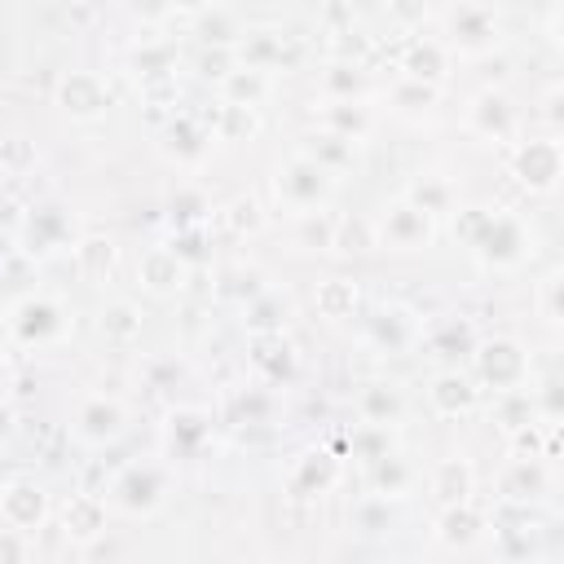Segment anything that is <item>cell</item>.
Listing matches in <instances>:
<instances>
[{
	"mask_svg": "<svg viewBox=\"0 0 564 564\" xmlns=\"http://www.w3.org/2000/svg\"><path fill=\"white\" fill-rule=\"evenodd\" d=\"M454 238L485 264V269H516L533 256L529 225L507 207H463L454 216Z\"/></svg>",
	"mask_w": 564,
	"mask_h": 564,
	"instance_id": "cell-1",
	"label": "cell"
},
{
	"mask_svg": "<svg viewBox=\"0 0 564 564\" xmlns=\"http://www.w3.org/2000/svg\"><path fill=\"white\" fill-rule=\"evenodd\" d=\"M167 489H172V476L163 463H128L115 480H110V494H106V507L132 516V520H145L154 516L163 502H167Z\"/></svg>",
	"mask_w": 564,
	"mask_h": 564,
	"instance_id": "cell-2",
	"label": "cell"
},
{
	"mask_svg": "<svg viewBox=\"0 0 564 564\" xmlns=\"http://www.w3.org/2000/svg\"><path fill=\"white\" fill-rule=\"evenodd\" d=\"M273 194H278V203L286 207V216H304V212H317V207L330 203L335 176L295 150L286 163H278V172H273Z\"/></svg>",
	"mask_w": 564,
	"mask_h": 564,
	"instance_id": "cell-3",
	"label": "cell"
},
{
	"mask_svg": "<svg viewBox=\"0 0 564 564\" xmlns=\"http://www.w3.org/2000/svg\"><path fill=\"white\" fill-rule=\"evenodd\" d=\"M502 40V22L489 0H454L445 13V48L458 57H485Z\"/></svg>",
	"mask_w": 564,
	"mask_h": 564,
	"instance_id": "cell-4",
	"label": "cell"
},
{
	"mask_svg": "<svg viewBox=\"0 0 564 564\" xmlns=\"http://www.w3.org/2000/svg\"><path fill=\"white\" fill-rule=\"evenodd\" d=\"M471 370L476 383L489 392H511V388H529V352L520 339L498 335V339H480L471 352Z\"/></svg>",
	"mask_w": 564,
	"mask_h": 564,
	"instance_id": "cell-5",
	"label": "cell"
},
{
	"mask_svg": "<svg viewBox=\"0 0 564 564\" xmlns=\"http://www.w3.org/2000/svg\"><path fill=\"white\" fill-rule=\"evenodd\" d=\"M375 234L383 251H423L436 238V216H427L423 207H414L405 194L383 203V212L375 216Z\"/></svg>",
	"mask_w": 564,
	"mask_h": 564,
	"instance_id": "cell-6",
	"label": "cell"
},
{
	"mask_svg": "<svg viewBox=\"0 0 564 564\" xmlns=\"http://www.w3.org/2000/svg\"><path fill=\"white\" fill-rule=\"evenodd\" d=\"M511 176L529 189V194H555L560 176H564V145L555 141V132L546 137H529L511 150Z\"/></svg>",
	"mask_w": 564,
	"mask_h": 564,
	"instance_id": "cell-7",
	"label": "cell"
},
{
	"mask_svg": "<svg viewBox=\"0 0 564 564\" xmlns=\"http://www.w3.org/2000/svg\"><path fill=\"white\" fill-rule=\"evenodd\" d=\"M9 330H13L18 344H26V348H44V344L66 339V330H70V313H66V304L53 300V295H31V300H22V304L9 313Z\"/></svg>",
	"mask_w": 564,
	"mask_h": 564,
	"instance_id": "cell-8",
	"label": "cell"
},
{
	"mask_svg": "<svg viewBox=\"0 0 564 564\" xmlns=\"http://www.w3.org/2000/svg\"><path fill=\"white\" fill-rule=\"evenodd\" d=\"M123 432H128V410H123L119 397L93 392V397H84V401L75 405V414H70V436H75L79 445L101 449V445H115Z\"/></svg>",
	"mask_w": 564,
	"mask_h": 564,
	"instance_id": "cell-9",
	"label": "cell"
},
{
	"mask_svg": "<svg viewBox=\"0 0 564 564\" xmlns=\"http://www.w3.org/2000/svg\"><path fill=\"white\" fill-rule=\"evenodd\" d=\"M44 520H48V494H44V485H35L26 476H13V480L0 485V524L4 529H18V533L31 538L35 529H44Z\"/></svg>",
	"mask_w": 564,
	"mask_h": 564,
	"instance_id": "cell-10",
	"label": "cell"
},
{
	"mask_svg": "<svg viewBox=\"0 0 564 564\" xmlns=\"http://www.w3.org/2000/svg\"><path fill=\"white\" fill-rule=\"evenodd\" d=\"M18 238H22V251H31V256H53V251H62V247H75V220H70L66 207L40 203V207L26 212Z\"/></svg>",
	"mask_w": 564,
	"mask_h": 564,
	"instance_id": "cell-11",
	"label": "cell"
},
{
	"mask_svg": "<svg viewBox=\"0 0 564 564\" xmlns=\"http://www.w3.org/2000/svg\"><path fill=\"white\" fill-rule=\"evenodd\" d=\"M137 282H141L145 295L167 300V295H181V291H185V282H189V264H185L167 242H159V247L141 251V260H137Z\"/></svg>",
	"mask_w": 564,
	"mask_h": 564,
	"instance_id": "cell-12",
	"label": "cell"
},
{
	"mask_svg": "<svg viewBox=\"0 0 564 564\" xmlns=\"http://www.w3.org/2000/svg\"><path fill=\"white\" fill-rule=\"evenodd\" d=\"M57 106H62L70 119L93 123V119H101V115L110 110V88H106V79H101L97 70H70V75L57 84Z\"/></svg>",
	"mask_w": 564,
	"mask_h": 564,
	"instance_id": "cell-13",
	"label": "cell"
},
{
	"mask_svg": "<svg viewBox=\"0 0 564 564\" xmlns=\"http://www.w3.org/2000/svg\"><path fill=\"white\" fill-rule=\"evenodd\" d=\"M366 335L383 352H410L423 339V317L414 308H405V304H383V308H375Z\"/></svg>",
	"mask_w": 564,
	"mask_h": 564,
	"instance_id": "cell-14",
	"label": "cell"
},
{
	"mask_svg": "<svg viewBox=\"0 0 564 564\" xmlns=\"http://www.w3.org/2000/svg\"><path fill=\"white\" fill-rule=\"evenodd\" d=\"M546 489H551V467H546V458L516 454V458L502 467V476H498V498H502L507 507H529V502H538Z\"/></svg>",
	"mask_w": 564,
	"mask_h": 564,
	"instance_id": "cell-15",
	"label": "cell"
},
{
	"mask_svg": "<svg viewBox=\"0 0 564 564\" xmlns=\"http://www.w3.org/2000/svg\"><path fill=\"white\" fill-rule=\"evenodd\" d=\"M467 128L480 141H511L516 137V106L502 88H480L467 106Z\"/></svg>",
	"mask_w": 564,
	"mask_h": 564,
	"instance_id": "cell-16",
	"label": "cell"
},
{
	"mask_svg": "<svg viewBox=\"0 0 564 564\" xmlns=\"http://www.w3.org/2000/svg\"><path fill=\"white\" fill-rule=\"evenodd\" d=\"M419 344H427V352H432L436 361L458 366V361H471L480 335H476V326H471L467 317L449 313V317H436L432 326H423V339H419Z\"/></svg>",
	"mask_w": 564,
	"mask_h": 564,
	"instance_id": "cell-17",
	"label": "cell"
},
{
	"mask_svg": "<svg viewBox=\"0 0 564 564\" xmlns=\"http://www.w3.org/2000/svg\"><path fill=\"white\" fill-rule=\"evenodd\" d=\"M449 48H445V40H432V35H410L405 40V48H401V57H397V70L405 75V79H419V84H445L449 79Z\"/></svg>",
	"mask_w": 564,
	"mask_h": 564,
	"instance_id": "cell-18",
	"label": "cell"
},
{
	"mask_svg": "<svg viewBox=\"0 0 564 564\" xmlns=\"http://www.w3.org/2000/svg\"><path fill=\"white\" fill-rule=\"evenodd\" d=\"M427 401H432V410H436L441 419H463V414H471V410L480 405V388H476V379L463 375L458 366H445V370L432 379Z\"/></svg>",
	"mask_w": 564,
	"mask_h": 564,
	"instance_id": "cell-19",
	"label": "cell"
},
{
	"mask_svg": "<svg viewBox=\"0 0 564 564\" xmlns=\"http://www.w3.org/2000/svg\"><path fill=\"white\" fill-rule=\"evenodd\" d=\"M163 441H167L172 458H198L207 449V441H212V419L203 410H194V405H181V410L167 414Z\"/></svg>",
	"mask_w": 564,
	"mask_h": 564,
	"instance_id": "cell-20",
	"label": "cell"
},
{
	"mask_svg": "<svg viewBox=\"0 0 564 564\" xmlns=\"http://www.w3.org/2000/svg\"><path fill=\"white\" fill-rule=\"evenodd\" d=\"M485 538V516L476 511V502H445L436 516V542L445 551H471Z\"/></svg>",
	"mask_w": 564,
	"mask_h": 564,
	"instance_id": "cell-21",
	"label": "cell"
},
{
	"mask_svg": "<svg viewBox=\"0 0 564 564\" xmlns=\"http://www.w3.org/2000/svg\"><path fill=\"white\" fill-rule=\"evenodd\" d=\"M339 476H344V467H339V458H335L330 449H304V454L295 458L291 489H295L300 498H322V494H330V489L339 485Z\"/></svg>",
	"mask_w": 564,
	"mask_h": 564,
	"instance_id": "cell-22",
	"label": "cell"
},
{
	"mask_svg": "<svg viewBox=\"0 0 564 564\" xmlns=\"http://www.w3.org/2000/svg\"><path fill=\"white\" fill-rule=\"evenodd\" d=\"M242 317H247V330H251V335H282L286 322L295 317V304H291L286 291L264 286V291H256V295L242 304Z\"/></svg>",
	"mask_w": 564,
	"mask_h": 564,
	"instance_id": "cell-23",
	"label": "cell"
},
{
	"mask_svg": "<svg viewBox=\"0 0 564 564\" xmlns=\"http://www.w3.org/2000/svg\"><path fill=\"white\" fill-rule=\"evenodd\" d=\"M62 533L79 546L97 542L106 533V498L97 494H70V502L62 507Z\"/></svg>",
	"mask_w": 564,
	"mask_h": 564,
	"instance_id": "cell-24",
	"label": "cell"
},
{
	"mask_svg": "<svg viewBox=\"0 0 564 564\" xmlns=\"http://www.w3.org/2000/svg\"><path fill=\"white\" fill-rule=\"evenodd\" d=\"M295 150H300L304 159H313L317 167H326L330 176H339V172L352 167V159H357V141H348V137H339V132H326V128L300 137Z\"/></svg>",
	"mask_w": 564,
	"mask_h": 564,
	"instance_id": "cell-25",
	"label": "cell"
},
{
	"mask_svg": "<svg viewBox=\"0 0 564 564\" xmlns=\"http://www.w3.org/2000/svg\"><path fill=\"white\" fill-rule=\"evenodd\" d=\"M432 494H436L441 507L445 502H467L476 494V467H471V458H463V454L441 458L432 467Z\"/></svg>",
	"mask_w": 564,
	"mask_h": 564,
	"instance_id": "cell-26",
	"label": "cell"
},
{
	"mask_svg": "<svg viewBox=\"0 0 564 564\" xmlns=\"http://www.w3.org/2000/svg\"><path fill=\"white\" fill-rule=\"evenodd\" d=\"M234 57H238V66H251V70H278L282 66V35L278 31H269V26H242V35H238V44H234Z\"/></svg>",
	"mask_w": 564,
	"mask_h": 564,
	"instance_id": "cell-27",
	"label": "cell"
},
{
	"mask_svg": "<svg viewBox=\"0 0 564 564\" xmlns=\"http://www.w3.org/2000/svg\"><path fill=\"white\" fill-rule=\"evenodd\" d=\"M207 145H212V128H203V123L189 119V115H176V119L163 128V150H167L176 163H194V159H203Z\"/></svg>",
	"mask_w": 564,
	"mask_h": 564,
	"instance_id": "cell-28",
	"label": "cell"
},
{
	"mask_svg": "<svg viewBox=\"0 0 564 564\" xmlns=\"http://www.w3.org/2000/svg\"><path fill=\"white\" fill-rule=\"evenodd\" d=\"M70 256H75V269H79L88 282H106V278L115 273L119 247H115L106 234H84V238H75Z\"/></svg>",
	"mask_w": 564,
	"mask_h": 564,
	"instance_id": "cell-29",
	"label": "cell"
},
{
	"mask_svg": "<svg viewBox=\"0 0 564 564\" xmlns=\"http://www.w3.org/2000/svg\"><path fill=\"white\" fill-rule=\"evenodd\" d=\"M273 93V79L269 70H251V66H234L225 79H220V101H234V106H264Z\"/></svg>",
	"mask_w": 564,
	"mask_h": 564,
	"instance_id": "cell-30",
	"label": "cell"
},
{
	"mask_svg": "<svg viewBox=\"0 0 564 564\" xmlns=\"http://www.w3.org/2000/svg\"><path fill=\"white\" fill-rule=\"evenodd\" d=\"M357 410H361V423H379V427H392L401 414H405V397L397 383H366L361 397H357Z\"/></svg>",
	"mask_w": 564,
	"mask_h": 564,
	"instance_id": "cell-31",
	"label": "cell"
},
{
	"mask_svg": "<svg viewBox=\"0 0 564 564\" xmlns=\"http://www.w3.org/2000/svg\"><path fill=\"white\" fill-rule=\"evenodd\" d=\"M207 128H212V137H216V141H225V145H242V141H251V137L260 132V115H256V106L220 101Z\"/></svg>",
	"mask_w": 564,
	"mask_h": 564,
	"instance_id": "cell-32",
	"label": "cell"
},
{
	"mask_svg": "<svg viewBox=\"0 0 564 564\" xmlns=\"http://www.w3.org/2000/svg\"><path fill=\"white\" fill-rule=\"evenodd\" d=\"M357 304H361V291H357V282H348V278H326V282H317V291H313V308H317L322 322H344V317L357 313Z\"/></svg>",
	"mask_w": 564,
	"mask_h": 564,
	"instance_id": "cell-33",
	"label": "cell"
},
{
	"mask_svg": "<svg viewBox=\"0 0 564 564\" xmlns=\"http://www.w3.org/2000/svg\"><path fill=\"white\" fill-rule=\"evenodd\" d=\"M141 326H145V313L137 300H110L101 313H97V330L110 339V344H132L141 339Z\"/></svg>",
	"mask_w": 564,
	"mask_h": 564,
	"instance_id": "cell-34",
	"label": "cell"
},
{
	"mask_svg": "<svg viewBox=\"0 0 564 564\" xmlns=\"http://www.w3.org/2000/svg\"><path fill=\"white\" fill-rule=\"evenodd\" d=\"M405 198H410L414 207H423L427 216H445V212H454V203H458V189H454V181H449V176H436V172H427V176H414V181H410Z\"/></svg>",
	"mask_w": 564,
	"mask_h": 564,
	"instance_id": "cell-35",
	"label": "cell"
},
{
	"mask_svg": "<svg viewBox=\"0 0 564 564\" xmlns=\"http://www.w3.org/2000/svg\"><path fill=\"white\" fill-rule=\"evenodd\" d=\"M132 66H137V75H141V84H145V88L167 84V79H172V70H176V48H172V44H163V40H145V44H137V48H132Z\"/></svg>",
	"mask_w": 564,
	"mask_h": 564,
	"instance_id": "cell-36",
	"label": "cell"
},
{
	"mask_svg": "<svg viewBox=\"0 0 564 564\" xmlns=\"http://www.w3.org/2000/svg\"><path fill=\"white\" fill-rule=\"evenodd\" d=\"M322 128L326 132H339V137H348V141H366V132H370V110L361 106V97L357 101H326L322 106Z\"/></svg>",
	"mask_w": 564,
	"mask_h": 564,
	"instance_id": "cell-37",
	"label": "cell"
},
{
	"mask_svg": "<svg viewBox=\"0 0 564 564\" xmlns=\"http://www.w3.org/2000/svg\"><path fill=\"white\" fill-rule=\"evenodd\" d=\"M344 256H370L379 251V234H375V216H335V247Z\"/></svg>",
	"mask_w": 564,
	"mask_h": 564,
	"instance_id": "cell-38",
	"label": "cell"
},
{
	"mask_svg": "<svg viewBox=\"0 0 564 564\" xmlns=\"http://www.w3.org/2000/svg\"><path fill=\"white\" fill-rule=\"evenodd\" d=\"M388 101H392V110H397V115H405V119H423V115H432V110H436L441 88H436V84H419V79H405V75H401V79L392 84Z\"/></svg>",
	"mask_w": 564,
	"mask_h": 564,
	"instance_id": "cell-39",
	"label": "cell"
},
{
	"mask_svg": "<svg viewBox=\"0 0 564 564\" xmlns=\"http://www.w3.org/2000/svg\"><path fill=\"white\" fill-rule=\"evenodd\" d=\"M370 476H375V489H379L383 498H405L410 485H414L410 458H405V454H392V449H383V454L370 463Z\"/></svg>",
	"mask_w": 564,
	"mask_h": 564,
	"instance_id": "cell-40",
	"label": "cell"
},
{
	"mask_svg": "<svg viewBox=\"0 0 564 564\" xmlns=\"http://www.w3.org/2000/svg\"><path fill=\"white\" fill-rule=\"evenodd\" d=\"M194 31H198L203 44H220V48H234L238 35H242L238 18H234L229 9H220V4H203L198 18H194Z\"/></svg>",
	"mask_w": 564,
	"mask_h": 564,
	"instance_id": "cell-41",
	"label": "cell"
},
{
	"mask_svg": "<svg viewBox=\"0 0 564 564\" xmlns=\"http://www.w3.org/2000/svg\"><path fill=\"white\" fill-rule=\"evenodd\" d=\"M295 247L300 251H330L335 247V212L317 207V212L295 216Z\"/></svg>",
	"mask_w": 564,
	"mask_h": 564,
	"instance_id": "cell-42",
	"label": "cell"
},
{
	"mask_svg": "<svg viewBox=\"0 0 564 564\" xmlns=\"http://www.w3.org/2000/svg\"><path fill=\"white\" fill-rule=\"evenodd\" d=\"M322 88L330 93V101H357L361 97V88H366V75H361V66L357 62H330L326 66V75H322Z\"/></svg>",
	"mask_w": 564,
	"mask_h": 564,
	"instance_id": "cell-43",
	"label": "cell"
},
{
	"mask_svg": "<svg viewBox=\"0 0 564 564\" xmlns=\"http://www.w3.org/2000/svg\"><path fill=\"white\" fill-rule=\"evenodd\" d=\"M256 291H264L260 269H242V264L225 269V273H220V282H216V295H220V300H234V304H247Z\"/></svg>",
	"mask_w": 564,
	"mask_h": 564,
	"instance_id": "cell-44",
	"label": "cell"
},
{
	"mask_svg": "<svg viewBox=\"0 0 564 564\" xmlns=\"http://www.w3.org/2000/svg\"><path fill=\"white\" fill-rule=\"evenodd\" d=\"M220 216H225V225H229L234 234H260V229H264V212H260V203H256L251 194L229 198Z\"/></svg>",
	"mask_w": 564,
	"mask_h": 564,
	"instance_id": "cell-45",
	"label": "cell"
},
{
	"mask_svg": "<svg viewBox=\"0 0 564 564\" xmlns=\"http://www.w3.org/2000/svg\"><path fill=\"white\" fill-rule=\"evenodd\" d=\"M352 524H357L366 538L383 533V529L392 524V507H388V498H383V494H370V498H361V502H357V511H352Z\"/></svg>",
	"mask_w": 564,
	"mask_h": 564,
	"instance_id": "cell-46",
	"label": "cell"
},
{
	"mask_svg": "<svg viewBox=\"0 0 564 564\" xmlns=\"http://www.w3.org/2000/svg\"><path fill=\"white\" fill-rule=\"evenodd\" d=\"M207 198L198 194V189H181L176 198H172V216H176V229H194V225H203L207 220Z\"/></svg>",
	"mask_w": 564,
	"mask_h": 564,
	"instance_id": "cell-47",
	"label": "cell"
},
{
	"mask_svg": "<svg viewBox=\"0 0 564 564\" xmlns=\"http://www.w3.org/2000/svg\"><path fill=\"white\" fill-rule=\"evenodd\" d=\"M383 9H388V18H392V26L397 31H423V22H427V0H383Z\"/></svg>",
	"mask_w": 564,
	"mask_h": 564,
	"instance_id": "cell-48",
	"label": "cell"
},
{
	"mask_svg": "<svg viewBox=\"0 0 564 564\" xmlns=\"http://www.w3.org/2000/svg\"><path fill=\"white\" fill-rule=\"evenodd\" d=\"M234 66H238L234 48H220V44H207V53L198 57V75H203V79H216V84H220Z\"/></svg>",
	"mask_w": 564,
	"mask_h": 564,
	"instance_id": "cell-49",
	"label": "cell"
},
{
	"mask_svg": "<svg viewBox=\"0 0 564 564\" xmlns=\"http://www.w3.org/2000/svg\"><path fill=\"white\" fill-rule=\"evenodd\" d=\"M560 291H564V278H560V269L555 273H546L542 278V291H538V304H542V322L546 326H560Z\"/></svg>",
	"mask_w": 564,
	"mask_h": 564,
	"instance_id": "cell-50",
	"label": "cell"
},
{
	"mask_svg": "<svg viewBox=\"0 0 564 564\" xmlns=\"http://www.w3.org/2000/svg\"><path fill=\"white\" fill-rule=\"evenodd\" d=\"M26 163H35V154H31V145H26L22 137H13V141H4V145H0V167L22 172Z\"/></svg>",
	"mask_w": 564,
	"mask_h": 564,
	"instance_id": "cell-51",
	"label": "cell"
},
{
	"mask_svg": "<svg viewBox=\"0 0 564 564\" xmlns=\"http://www.w3.org/2000/svg\"><path fill=\"white\" fill-rule=\"evenodd\" d=\"M31 546H26V533L18 529H0V560H26Z\"/></svg>",
	"mask_w": 564,
	"mask_h": 564,
	"instance_id": "cell-52",
	"label": "cell"
},
{
	"mask_svg": "<svg viewBox=\"0 0 564 564\" xmlns=\"http://www.w3.org/2000/svg\"><path fill=\"white\" fill-rule=\"evenodd\" d=\"M560 101H564V88H560V84H551V88H546V97H542V119H546L551 128H560Z\"/></svg>",
	"mask_w": 564,
	"mask_h": 564,
	"instance_id": "cell-53",
	"label": "cell"
},
{
	"mask_svg": "<svg viewBox=\"0 0 564 564\" xmlns=\"http://www.w3.org/2000/svg\"><path fill=\"white\" fill-rule=\"evenodd\" d=\"M132 9L145 18H163V13H172V0H132Z\"/></svg>",
	"mask_w": 564,
	"mask_h": 564,
	"instance_id": "cell-54",
	"label": "cell"
},
{
	"mask_svg": "<svg viewBox=\"0 0 564 564\" xmlns=\"http://www.w3.org/2000/svg\"><path fill=\"white\" fill-rule=\"evenodd\" d=\"M238 410H242L247 419H260V414H264V397H242Z\"/></svg>",
	"mask_w": 564,
	"mask_h": 564,
	"instance_id": "cell-55",
	"label": "cell"
},
{
	"mask_svg": "<svg viewBox=\"0 0 564 564\" xmlns=\"http://www.w3.org/2000/svg\"><path fill=\"white\" fill-rule=\"evenodd\" d=\"M13 423H18V419H13V405H9V401H0V441H9Z\"/></svg>",
	"mask_w": 564,
	"mask_h": 564,
	"instance_id": "cell-56",
	"label": "cell"
},
{
	"mask_svg": "<svg viewBox=\"0 0 564 564\" xmlns=\"http://www.w3.org/2000/svg\"><path fill=\"white\" fill-rule=\"evenodd\" d=\"M9 388H13V370H9V361L0 357V401H9Z\"/></svg>",
	"mask_w": 564,
	"mask_h": 564,
	"instance_id": "cell-57",
	"label": "cell"
},
{
	"mask_svg": "<svg viewBox=\"0 0 564 564\" xmlns=\"http://www.w3.org/2000/svg\"><path fill=\"white\" fill-rule=\"evenodd\" d=\"M203 4H212V0H172V9H203Z\"/></svg>",
	"mask_w": 564,
	"mask_h": 564,
	"instance_id": "cell-58",
	"label": "cell"
}]
</instances>
